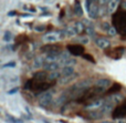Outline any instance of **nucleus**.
<instances>
[{"label": "nucleus", "mask_w": 126, "mask_h": 123, "mask_svg": "<svg viewBox=\"0 0 126 123\" xmlns=\"http://www.w3.org/2000/svg\"><path fill=\"white\" fill-rule=\"evenodd\" d=\"M110 1H111V0H97V2H98L100 4H102V6H104V4L109 3Z\"/></svg>", "instance_id": "f704fd0d"}, {"label": "nucleus", "mask_w": 126, "mask_h": 123, "mask_svg": "<svg viewBox=\"0 0 126 123\" xmlns=\"http://www.w3.org/2000/svg\"><path fill=\"white\" fill-rule=\"evenodd\" d=\"M118 4H120V0H111V1L107 3V12L109 13H113L115 12L116 8L118 7Z\"/></svg>", "instance_id": "ddd939ff"}, {"label": "nucleus", "mask_w": 126, "mask_h": 123, "mask_svg": "<svg viewBox=\"0 0 126 123\" xmlns=\"http://www.w3.org/2000/svg\"><path fill=\"white\" fill-rule=\"evenodd\" d=\"M100 123H116L115 121H110V120H105V121H102Z\"/></svg>", "instance_id": "4c0bfd02"}, {"label": "nucleus", "mask_w": 126, "mask_h": 123, "mask_svg": "<svg viewBox=\"0 0 126 123\" xmlns=\"http://www.w3.org/2000/svg\"><path fill=\"white\" fill-rule=\"evenodd\" d=\"M53 100V93L51 91H46V92H42V94L39 97V105L42 108H48L51 103H52Z\"/></svg>", "instance_id": "7ed1b4c3"}, {"label": "nucleus", "mask_w": 126, "mask_h": 123, "mask_svg": "<svg viewBox=\"0 0 126 123\" xmlns=\"http://www.w3.org/2000/svg\"><path fill=\"white\" fill-rule=\"evenodd\" d=\"M106 33L110 35V37H115V35H117V29H116L115 27H111V28L106 31Z\"/></svg>", "instance_id": "a878e982"}, {"label": "nucleus", "mask_w": 126, "mask_h": 123, "mask_svg": "<svg viewBox=\"0 0 126 123\" xmlns=\"http://www.w3.org/2000/svg\"><path fill=\"white\" fill-rule=\"evenodd\" d=\"M75 64H76V60L74 59V58H71V57H70L67 60H65V62L63 63L62 67H66V66H72V67H74Z\"/></svg>", "instance_id": "393cba45"}, {"label": "nucleus", "mask_w": 126, "mask_h": 123, "mask_svg": "<svg viewBox=\"0 0 126 123\" xmlns=\"http://www.w3.org/2000/svg\"><path fill=\"white\" fill-rule=\"evenodd\" d=\"M111 27L112 26L109 23V22H103V23H102V28H103V30H105V31H107L110 28H111Z\"/></svg>", "instance_id": "2f4dec72"}, {"label": "nucleus", "mask_w": 126, "mask_h": 123, "mask_svg": "<svg viewBox=\"0 0 126 123\" xmlns=\"http://www.w3.org/2000/svg\"><path fill=\"white\" fill-rule=\"evenodd\" d=\"M83 58H84L85 60H87V61H91L92 63H94V62H95V60L93 59V57H92L91 54H83Z\"/></svg>", "instance_id": "c756f323"}, {"label": "nucleus", "mask_w": 126, "mask_h": 123, "mask_svg": "<svg viewBox=\"0 0 126 123\" xmlns=\"http://www.w3.org/2000/svg\"><path fill=\"white\" fill-rule=\"evenodd\" d=\"M122 8H123V10H126V0H124L122 2Z\"/></svg>", "instance_id": "e433bc0d"}, {"label": "nucleus", "mask_w": 126, "mask_h": 123, "mask_svg": "<svg viewBox=\"0 0 126 123\" xmlns=\"http://www.w3.org/2000/svg\"><path fill=\"white\" fill-rule=\"evenodd\" d=\"M13 35H12V32L11 31H6V32L3 33V37H2V39H3L4 42H10L11 40H12Z\"/></svg>", "instance_id": "b1692460"}, {"label": "nucleus", "mask_w": 126, "mask_h": 123, "mask_svg": "<svg viewBox=\"0 0 126 123\" xmlns=\"http://www.w3.org/2000/svg\"><path fill=\"white\" fill-rule=\"evenodd\" d=\"M64 35H66V37H74V35H78V33H76L74 26H69V27H67V28L64 30Z\"/></svg>", "instance_id": "aec40b11"}, {"label": "nucleus", "mask_w": 126, "mask_h": 123, "mask_svg": "<svg viewBox=\"0 0 126 123\" xmlns=\"http://www.w3.org/2000/svg\"><path fill=\"white\" fill-rule=\"evenodd\" d=\"M125 115H126V102L124 104H122V105L115 108L113 111L114 119H121V118H124Z\"/></svg>", "instance_id": "6e6552de"}, {"label": "nucleus", "mask_w": 126, "mask_h": 123, "mask_svg": "<svg viewBox=\"0 0 126 123\" xmlns=\"http://www.w3.org/2000/svg\"><path fill=\"white\" fill-rule=\"evenodd\" d=\"M73 9H74V15L75 16H78V17H82L83 16V9L79 1H75V4H74Z\"/></svg>", "instance_id": "6ab92c4d"}, {"label": "nucleus", "mask_w": 126, "mask_h": 123, "mask_svg": "<svg viewBox=\"0 0 126 123\" xmlns=\"http://www.w3.org/2000/svg\"><path fill=\"white\" fill-rule=\"evenodd\" d=\"M43 122H44V123H49V122H48V121H43Z\"/></svg>", "instance_id": "ea45409f"}, {"label": "nucleus", "mask_w": 126, "mask_h": 123, "mask_svg": "<svg viewBox=\"0 0 126 123\" xmlns=\"http://www.w3.org/2000/svg\"><path fill=\"white\" fill-rule=\"evenodd\" d=\"M105 103V100L104 99H101V98H95L93 99L92 101H90L86 105L84 106L85 110L87 111H95V110H98L101 109Z\"/></svg>", "instance_id": "20e7f679"}, {"label": "nucleus", "mask_w": 126, "mask_h": 123, "mask_svg": "<svg viewBox=\"0 0 126 123\" xmlns=\"http://www.w3.org/2000/svg\"><path fill=\"white\" fill-rule=\"evenodd\" d=\"M116 123H126V119L124 118H121V119H116Z\"/></svg>", "instance_id": "c9c22d12"}, {"label": "nucleus", "mask_w": 126, "mask_h": 123, "mask_svg": "<svg viewBox=\"0 0 126 123\" xmlns=\"http://www.w3.org/2000/svg\"><path fill=\"white\" fill-rule=\"evenodd\" d=\"M61 72H59V71H52V72H50V73H49V74H48V80H49V81H50V82H54L55 81V80H58V79H60V77H61Z\"/></svg>", "instance_id": "f3484780"}, {"label": "nucleus", "mask_w": 126, "mask_h": 123, "mask_svg": "<svg viewBox=\"0 0 126 123\" xmlns=\"http://www.w3.org/2000/svg\"><path fill=\"white\" fill-rule=\"evenodd\" d=\"M74 28H75V31L78 35H80V33H82L83 31H84V24H83V22H75L74 23Z\"/></svg>", "instance_id": "4be33fe9"}, {"label": "nucleus", "mask_w": 126, "mask_h": 123, "mask_svg": "<svg viewBox=\"0 0 126 123\" xmlns=\"http://www.w3.org/2000/svg\"><path fill=\"white\" fill-rule=\"evenodd\" d=\"M86 32H87V35H94V27H93V24H92V23H90L89 26H87Z\"/></svg>", "instance_id": "cd10ccee"}, {"label": "nucleus", "mask_w": 126, "mask_h": 123, "mask_svg": "<svg viewBox=\"0 0 126 123\" xmlns=\"http://www.w3.org/2000/svg\"><path fill=\"white\" fill-rule=\"evenodd\" d=\"M113 22L115 23V28L117 31L124 35L126 31V12H117L113 17Z\"/></svg>", "instance_id": "f257e3e1"}, {"label": "nucleus", "mask_w": 126, "mask_h": 123, "mask_svg": "<svg viewBox=\"0 0 126 123\" xmlns=\"http://www.w3.org/2000/svg\"><path fill=\"white\" fill-rule=\"evenodd\" d=\"M113 52H114V54L116 55V58H121L123 54H124V52H125V48H124V47H118V48L114 49Z\"/></svg>", "instance_id": "5701e85b"}, {"label": "nucleus", "mask_w": 126, "mask_h": 123, "mask_svg": "<svg viewBox=\"0 0 126 123\" xmlns=\"http://www.w3.org/2000/svg\"><path fill=\"white\" fill-rule=\"evenodd\" d=\"M44 70L46 71H50V72H52V71H57L58 69H59L60 67V63L59 62H52V63H48V64H44Z\"/></svg>", "instance_id": "2eb2a0df"}, {"label": "nucleus", "mask_w": 126, "mask_h": 123, "mask_svg": "<svg viewBox=\"0 0 126 123\" xmlns=\"http://www.w3.org/2000/svg\"><path fill=\"white\" fill-rule=\"evenodd\" d=\"M103 115H104V112L101 109H98V110H95V111H90L89 114H87V119L98 120V119H102Z\"/></svg>", "instance_id": "9d476101"}, {"label": "nucleus", "mask_w": 126, "mask_h": 123, "mask_svg": "<svg viewBox=\"0 0 126 123\" xmlns=\"http://www.w3.org/2000/svg\"><path fill=\"white\" fill-rule=\"evenodd\" d=\"M95 44L100 49H107L111 46V42H110V40H107L106 38H97V39L95 40Z\"/></svg>", "instance_id": "1a4fd4ad"}, {"label": "nucleus", "mask_w": 126, "mask_h": 123, "mask_svg": "<svg viewBox=\"0 0 126 123\" xmlns=\"http://www.w3.org/2000/svg\"><path fill=\"white\" fill-rule=\"evenodd\" d=\"M111 80L110 79H106V78H102V79H98L97 81L95 82V84L94 86L97 87L98 89H101V90L103 91V92H106V90H109L110 88H111Z\"/></svg>", "instance_id": "0eeeda50"}, {"label": "nucleus", "mask_w": 126, "mask_h": 123, "mask_svg": "<svg viewBox=\"0 0 126 123\" xmlns=\"http://www.w3.org/2000/svg\"><path fill=\"white\" fill-rule=\"evenodd\" d=\"M16 67V62L15 61H10V62H7V63L2 64L1 69H7V68H15Z\"/></svg>", "instance_id": "bb28decb"}, {"label": "nucleus", "mask_w": 126, "mask_h": 123, "mask_svg": "<svg viewBox=\"0 0 126 123\" xmlns=\"http://www.w3.org/2000/svg\"><path fill=\"white\" fill-rule=\"evenodd\" d=\"M84 50V47L81 46V44H69L67 46V51L72 55H83Z\"/></svg>", "instance_id": "423d86ee"}, {"label": "nucleus", "mask_w": 126, "mask_h": 123, "mask_svg": "<svg viewBox=\"0 0 126 123\" xmlns=\"http://www.w3.org/2000/svg\"><path fill=\"white\" fill-rule=\"evenodd\" d=\"M76 77H78L76 73H74V74H72V75H69V77H62V78H60L59 82L61 84H67V83H70L71 81H73Z\"/></svg>", "instance_id": "dca6fc26"}, {"label": "nucleus", "mask_w": 126, "mask_h": 123, "mask_svg": "<svg viewBox=\"0 0 126 123\" xmlns=\"http://www.w3.org/2000/svg\"><path fill=\"white\" fill-rule=\"evenodd\" d=\"M35 31H38V32H41V31H44V29H46V27L44 26H35Z\"/></svg>", "instance_id": "72a5a7b5"}, {"label": "nucleus", "mask_w": 126, "mask_h": 123, "mask_svg": "<svg viewBox=\"0 0 126 123\" xmlns=\"http://www.w3.org/2000/svg\"><path fill=\"white\" fill-rule=\"evenodd\" d=\"M106 101L111 102V103H113V104H118L123 101V97L121 94H118V93H114V94H111L107 98Z\"/></svg>", "instance_id": "f8f14e48"}, {"label": "nucleus", "mask_w": 126, "mask_h": 123, "mask_svg": "<svg viewBox=\"0 0 126 123\" xmlns=\"http://www.w3.org/2000/svg\"><path fill=\"white\" fill-rule=\"evenodd\" d=\"M15 13H16L15 11H10V12L8 13V16H10V17H12V16H15Z\"/></svg>", "instance_id": "58836bf2"}, {"label": "nucleus", "mask_w": 126, "mask_h": 123, "mask_svg": "<svg viewBox=\"0 0 126 123\" xmlns=\"http://www.w3.org/2000/svg\"><path fill=\"white\" fill-rule=\"evenodd\" d=\"M44 66V58L43 57H37L33 60V67L35 69H39Z\"/></svg>", "instance_id": "a211bd4d"}, {"label": "nucleus", "mask_w": 126, "mask_h": 123, "mask_svg": "<svg viewBox=\"0 0 126 123\" xmlns=\"http://www.w3.org/2000/svg\"><path fill=\"white\" fill-rule=\"evenodd\" d=\"M79 41H80L81 43H83V44H86V43H89V38L82 37V38H80V39H79Z\"/></svg>", "instance_id": "473e14b6"}, {"label": "nucleus", "mask_w": 126, "mask_h": 123, "mask_svg": "<svg viewBox=\"0 0 126 123\" xmlns=\"http://www.w3.org/2000/svg\"><path fill=\"white\" fill-rule=\"evenodd\" d=\"M64 35V31H51V32L46 33L42 37V40L47 43H54V42L59 41L60 39H62Z\"/></svg>", "instance_id": "f03ea898"}, {"label": "nucleus", "mask_w": 126, "mask_h": 123, "mask_svg": "<svg viewBox=\"0 0 126 123\" xmlns=\"http://www.w3.org/2000/svg\"><path fill=\"white\" fill-rule=\"evenodd\" d=\"M75 73L74 71V67L72 66H66V67H63L62 70H61V74L62 77H69V75H72Z\"/></svg>", "instance_id": "4468645a"}, {"label": "nucleus", "mask_w": 126, "mask_h": 123, "mask_svg": "<svg viewBox=\"0 0 126 123\" xmlns=\"http://www.w3.org/2000/svg\"><path fill=\"white\" fill-rule=\"evenodd\" d=\"M32 79L35 82H43V81H46V79H48V75H47V73L44 71H38V72H35L33 74Z\"/></svg>", "instance_id": "9b49d317"}, {"label": "nucleus", "mask_w": 126, "mask_h": 123, "mask_svg": "<svg viewBox=\"0 0 126 123\" xmlns=\"http://www.w3.org/2000/svg\"><path fill=\"white\" fill-rule=\"evenodd\" d=\"M86 9L89 17L92 19H96L98 16V8L95 3V0H86Z\"/></svg>", "instance_id": "39448f33"}, {"label": "nucleus", "mask_w": 126, "mask_h": 123, "mask_svg": "<svg viewBox=\"0 0 126 123\" xmlns=\"http://www.w3.org/2000/svg\"><path fill=\"white\" fill-rule=\"evenodd\" d=\"M18 91H19V87H15V88L8 90V92H7V93H8L9 95H11V94H15V93H17Z\"/></svg>", "instance_id": "c85d7f7f"}, {"label": "nucleus", "mask_w": 126, "mask_h": 123, "mask_svg": "<svg viewBox=\"0 0 126 123\" xmlns=\"http://www.w3.org/2000/svg\"><path fill=\"white\" fill-rule=\"evenodd\" d=\"M121 89H122V86H121L120 83H115L113 87H111V88L106 91V93H110V94L118 93V91H121Z\"/></svg>", "instance_id": "412c9836"}, {"label": "nucleus", "mask_w": 126, "mask_h": 123, "mask_svg": "<svg viewBox=\"0 0 126 123\" xmlns=\"http://www.w3.org/2000/svg\"><path fill=\"white\" fill-rule=\"evenodd\" d=\"M18 81H19V78L13 77V78H11V79L8 80V84H13V83H16V82H18Z\"/></svg>", "instance_id": "7c9ffc66"}]
</instances>
